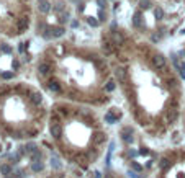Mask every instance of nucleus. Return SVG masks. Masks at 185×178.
Segmentation results:
<instances>
[{
  "label": "nucleus",
  "instance_id": "21",
  "mask_svg": "<svg viewBox=\"0 0 185 178\" xmlns=\"http://www.w3.org/2000/svg\"><path fill=\"white\" fill-rule=\"evenodd\" d=\"M115 87H116L115 80H108L107 85H105V90H107V92H113V90H115Z\"/></svg>",
  "mask_w": 185,
  "mask_h": 178
},
{
  "label": "nucleus",
  "instance_id": "5",
  "mask_svg": "<svg viewBox=\"0 0 185 178\" xmlns=\"http://www.w3.org/2000/svg\"><path fill=\"white\" fill-rule=\"evenodd\" d=\"M121 139H123L126 144L133 142V131H131V128H124V129H123V131H121Z\"/></svg>",
  "mask_w": 185,
  "mask_h": 178
},
{
  "label": "nucleus",
  "instance_id": "11",
  "mask_svg": "<svg viewBox=\"0 0 185 178\" xmlns=\"http://www.w3.org/2000/svg\"><path fill=\"white\" fill-rule=\"evenodd\" d=\"M48 88H49L53 93H61V87H59V83L54 82V80H51V82L48 83Z\"/></svg>",
  "mask_w": 185,
  "mask_h": 178
},
{
  "label": "nucleus",
  "instance_id": "34",
  "mask_svg": "<svg viewBox=\"0 0 185 178\" xmlns=\"http://www.w3.org/2000/svg\"><path fill=\"white\" fill-rule=\"evenodd\" d=\"M131 165H133V168H134V170H138V172H139V170H141V167H139V165L136 163V162H133Z\"/></svg>",
  "mask_w": 185,
  "mask_h": 178
},
{
  "label": "nucleus",
  "instance_id": "17",
  "mask_svg": "<svg viewBox=\"0 0 185 178\" xmlns=\"http://www.w3.org/2000/svg\"><path fill=\"white\" fill-rule=\"evenodd\" d=\"M169 165H170V162H169L167 157H162V159L159 160V168H160V170H167Z\"/></svg>",
  "mask_w": 185,
  "mask_h": 178
},
{
  "label": "nucleus",
  "instance_id": "30",
  "mask_svg": "<svg viewBox=\"0 0 185 178\" xmlns=\"http://www.w3.org/2000/svg\"><path fill=\"white\" fill-rule=\"evenodd\" d=\"M12 77H13V72H3L2 74V79H5V80L12 79Z\"/></svg>",
  "mask_w": 185,
  "mask_h": 178
},
{
  "label": "nucleus",
  "instance_id": "4",
  "mask_svg": "<svg viewBox=\"0 0 185 178\" xmlns=\"http://www.w3.org/2000/svg\"><path fill=\"white\" fill-rule=\"evenodd\" d=\"M105 139H107V136L103 134V132H95V134L92 136V144H94V145H100V144L105 142Z\"/></svg>",
  "mask_w": 185,
  "mask_h": 178
},
{
  "label": "nucleus",
  "instance_id": "3",
  "mask_svg": "<svg viewBox=\"0 0 185 178\" xmlns=\"http://www.w3.org/2000/svg\"><path fill=\"white\" fill-rule=\"evenodd\" d=\"M152 64L157 69H164L166 67V57H164L162 54H156L154 57H152Z\"/></svg>",
  "mask_w": 185,
  "mask_h": 178
},
{
  "label": "nucleus",
  "instance_id": "24",
  "mask_svg": "<svg viewBox=\"0 0 185 178\" xmlns=\"http://www.w3.org/2000/svg\"><path fill=\"white\" fill-rule=\"evenodd\" d=\"M154 15H156V18H157V20H162L164 18V10L160 8V7H157V8L154 10Z\"/></svg>",
  "mask_w": 185,
  "mask_h": 178
},
{
  "label": "nucleus",
  "instance_id": "35",
  "mask_svg": "<svg viewBox=\"0 0 185 178\" xmlns=\"http://www.w3.org/2000/svg\"><path fill=\"white\" fill-rule=\"evenodd\" d=\"M139 154H141V155H146V154H149V150H147V149H141V150H139Z\"/></svg>",
  "mask_w": 185,
  "mask_h": 178
},
{
  "label": "nucleus",
  "instance_id": "28",
  "mask_svg": "<svg viewBox=\"0 0 185 178\" xmlns=\"http://www.w3.org/2000/svg\"><path fill=\"white\" fill-rule=\"evenodd\" d=\"M179 74H180V77H182V79L185 80V62L179 66Z\"/></svg>",
  "mask_w": 185,
  "mask_h": 178
},
{
  "label": "nucleus",
  "instance_id": "23",
  "mask_svg": "<svg viewBox=\"0 0 185 178\" xmlns=\"http://www.w3.org/2000/svg\"><path fill=\"white\" fill-rule=\"evenodd\" d=\"M167 118H169V121H170V123H174V121L177 119V110H170V111H169Z\"/></svg>",
  "mask_w": 185,
  "mask_h": 178
},
{
  "label": "nucleus",
  "instance_id": "33",
  "mask_svg": "<svg viewBox=\"0 0 185 178\" xmlns=\"http://www.w3.org/2000/svg\"><path fill=\"white\" fill-rule=\"evenodd\" d=\"M130 176H131V178H141V176H139L136 172H130Z\"/></svg>",
  "mask_w": 185,
  "mask_h": 178
},
{
  "label": "nucleus",
  "instance_id": "18",
  "mask_svg": "<svg viewBox=\"0 0 185 178\" xmlns=\"http://www.w3.org/2000/svg\"><path fill=\"white\" fill-rule=\"evenodd\" d=\"M102 47H103V51H105V54H111V52H113V46H111V43H108V41H103Z\"/></svg>",
  "mask_w": 185,
  "mask_h": 178
},
{
  "label": "nucleus",
  "instance_id": "15",
  "mask_svg": "<svg viewBox=\"0 0 185 178\" xmlns=\"http://www.w3.org/2000/svg\"><path fill=\"white\" fill-rule=\"evenodd\" d=\"M152 7V0H139V8L141 10H149Z\"/></svg>",
  "mask_w": 185,
  "mask_h": 178
},
{
  "label": "nucleus",
  "instance_id": "12",
  "mask_svg": "<svg viewBox=\"0 0 185 178\" xmlns=\"http://www.w3.org/2000/svg\"><path fill=\"white\" fill-rule=\"evenodd\" d=\"M0 173H2L3 176L12 175V167H10L8 163H2V165H0Z\"/></svg>",
  "mask_w": 185,
  "mask_h": 178
},
{
  "label": "nucleus",
  "instance_id": "13",
  "mask_svg": "<svg viewBox=\"0 0 185 178\" xmlns=\"http://www.w3.org/2000/svg\"><path fill=\"white\" fill-rule=\"evenodd\" d=\"M141 11H134V15H133V25H134L136 28H139V26H141Z\"/></svg>",
  "mask_w": 185,
  "mask_h": 178
},
{
  "label": "nucleus",
  "instance_id": "16",
  "mask_svg": "<svg viewBox=\"0 0 185 178\" xmlns=\"http://www.w3.org/2000/svg\"><path fill=\"white\" fill-rule=\"evenodd\" d=\"M51 31H53V33H51V38H61L66 30H64V28H53Z\"/></svg>",
  "mask_w": 185,
  "mask_h": 178
},
{
  "label": "nucleus",
  "instance_id": "25",
  "mask_svg": "<svg viewBox=\"0 0 185 178\" xmlns=\"http://www.w3.org/2000/svg\"><path fill=\"white\" fill-rule=\"evenodd\" d=\"M41 159H43V154H41V150L38 149V150H36L33 155H31V162H35V160H41Z\"/></svg>",
  "mask_w": 185,
  "mask_h": 178
},
{
  "label": "nucleus",
  "instance_id": "29",
  "mask_svg": "<svg viewBox=\"0 0 185 178\" xmlns=\"http://www.w3.org/2000/svg\"><path fill=\"white\" fill-rule=\"evenodd\" d=\"M87 21H88V25H90V26H94V28H95V26H98V23H100L98 20H95V18H88Z\"/></svg>",
  "mask_w": 185,
  "mask_h": 178
},
{
  "label": "nucleus",
  "instance_id": "20",
  "mask_svg": "<svg viewBox=\"0 0 185 178\" xmlns=\"http://www.w3.org/2000/svg\"><path fill=\"white\" fill-rule=\"evenodd\" d=\"M31 102H33L35 105H39L43 102V95L41 93H31Z\"/></svg>",
  "mask_w": 185,
  "mask_h": 178
},
{
  "label": "nucleus",
  "instance_id": "27",
  "mask_svg": "<svg viewBox=\"0 0 185 178\" xmlns=\"http://www.w3.org/2000/svg\"><path fill=\"white\" fill-rule=\"evenodd\" d=\"M98 20H100V21H105V20H107V11L103 8L98 10Z\"/></svg>",
  "mask_w": 185,
  "mask_h": 178
},
{
  "label": "nucleus",
  "instance_id": "2",
  "mask_svg": "<svg viewBox=\"0 0 185 178\" xmlns=\"http://www.w3.org/2000/svg\"><path fill=\"white\" fill-rule=\"evenodd\" d=\"M49 132H51V136H53L54 139H61V136H62V128H61V124H58V123L51 124Z\"/></svg>",
  "mask_w": 185,
  "mask_h": 178
},
{
  "label": "nucleus",
  "instance_id": "8",
  "mask_svg": "<svg viewBox=\"0 0 185 178\" xmlns=\"http://www.w3.org/2000/svg\"><path fill=\"white\" fill-rule=\"evenodd\" d=\"M28 28V18H20L17 21V30L18 33H23V31H26Z\"/></svg>",
  "mask_w": 185,
  "mask_h": 178
},
{
  "label": "nucleus",
  "instance_id": "7",
  "mask_svg": "<svg viewBox=\"0 0 185 178\" xmlns=\"http://www.w3.org/2000/svg\"><path fill=\"white\" fill-rule=\"evenodd\" d=\"M115 77L118 79V82H126V70L121 67L115 69Z\"/></svg>",
  "mask_w": 185,
  "mask_h": 178
},
{
  "label": "nucleus",
  "instance_id": "9",
  "mask_svg": "<svg viewBox=\"0 0 185 178\" xmlns=\"http://www.w3.org/2000/svg\"><path fill=\"white\" fill-rule=\"evenodd\" d=\"M31 170H33L35 173L43 172V170H44V163H43L41 160H35V162H31Z\"/></svg>",
  "mask_w": 185,
  "mask_h": 178
},
{
  "label": "nucleus",
  "instance_id": "22",
  "mask_svg": "<svg viewBox=\"0 0 185 178\" xmlns=\"http://www.w3.org/2000/svg\"><path fill=\"white\" fill-rule=\"evenodd\" d=\"M51 167L56 168V170L61 168V163H59V159H58V157H53V159H51Z\"/></svg>",
  "mask_w": 185,
  "mask_h": 178
},
{
  "label": "nucleus",
  "instance_id": "26",
  "mask_svg": "<svg viewBox=\"0 0 185 178\" xmlns=\"http://www.w3.org/2000/svg\"><path fill=\"white\" fill-rule=\"evenodd\" d=\"M105 121H107L108 124H113L115 121H116V118H115L113 115H111V113H107V115H105Z\"/></svg>",
  "mask_w": 185,
  "mask_h": 178
},
{
  "label": "nucleus",
  "instance_id": "14",
  "mask_svg": "<svg viewBox=\"0 0 185 178\" xmlns=\"http://www.w3.org/2000/svg\"><path fill=\"white\" fill-rule=\"evenodd\" d=\"M113 41H115V44H123L124 43V36L120 33V31H113Z\"/></svg>",
  "mask_w": 185,
  "mask_h": 178
},
{
  "label": "nucleus",
  "instance_id": "36",
  "mask_svg": "<svg viewBox=\"0 0 185 178\" xmlns=\"http://www.w3.org/2000/svg\"><path fill=\"white\" fill-rule=\"evenodd\" d=\"M95 178H102V175H100V172H95Z\"/></svg>",
  "mask_w": 185,
  "mask_h": 178
},
{
  "label": "nucleus",
  "instance_id": "1",
  "mask_svg": "<svg viewBox=\"0 0 185 178\" xmlns=\"http://www.w3.org/2000/svg\"><path fill=\"white\" fill-rule=\"evenodd\" d=\"M36 150H38V145H36L35 142H28L26 145L20 147V150H18V152L21 154V155H28V157H31Z\"/></svg>",
  "mask_w": 185,
  "mask_h": 178
},
{
  "label": "nucleus",
  "instance_id": "10",
  "mask_svg": "<svg viewBox=\"0 0 185 178\" xmlns=\"http://www.w3.org/2000/svg\"><path fill=\"white\" fill-rule=\"evenodd\" d=\"M38 8H39V11H41V13H48V11L51 10V5H49V2H48V0H39Z\"/></svg>",
  "mask_w": 185,
  "mask_h": 178
},
{
  "label": "nucleus",
  "instance_id": "19",
  "mask_svg": "<svg viewBox=\"0 0 185 178\" xmlns=\"http://www.w3.org/2000/svg\"><path fill=\"white\" fill-rule=\"evenodd\" d=\"M75 160L80 162L82 165H87V162H88V155H87V154H79V155L75 157Z\"/></svg>",
  "mask_w": 185,
  "mask_h": 178
},
{
  "label": "nucleus",
  "instance_id": "32",
  "mask_svg": "<svg viewBox=\"0 0 185 178\" xmlns=\"http://www.w3.org/2000/svg\"><path fill=\"white\" fill-rule=\"evenodd\" d=\"M13 137H15V139H21V137H23V132H15Z\"/></svg>",
  "mask_w": 185,
  "mask_h": 178
},
{
  "label": "nucleus",
  "instance_id": "6",
  "mask_svg": "<svg viewBox=\"0 0 185 178\" xmlns=\"http://www.w3.org/2000/svg\"><path fill=\"white\" fill-rule=\"evenodd\" d=\"M49 70H51V66L48 62H41L38 66V74L39 75H48V74H49Z\"/></svg>",
  "mask_w": 185,
  "mask_h": 178
},
{
  "label": "nucleus",
  "instance_id": "31",
  "mask_svg": "<svg viewBox=\"0 0 185 178\" xmlns=\"http://www.w3.org/2000/svg\"><path fill=\"white\" fill-rule=\"evenodd\" d=\"M97 3L100 5V8H103V7L107 5V0H97Z\"/></svg>",
  "mask_w": 185,
  "mask_h": 178
}]
</instances>
